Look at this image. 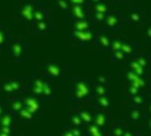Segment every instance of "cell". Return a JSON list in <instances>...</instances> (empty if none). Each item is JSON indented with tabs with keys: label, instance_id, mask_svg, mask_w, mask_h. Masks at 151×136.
<instances>
[{
	"label": "cell",
	"instance_id": "6da1fadb",
	"mask_svg": "<svg viewBox=\"0 0 151 136\" xmlns=\"http://www.w3.org/2000/svg\"><path fill=\"white\" fill-rule=\"evenodd\" d=\"M94 95L92 86L83 78H77L71 89L70 101L72 103H89L92 102Z\"/></svg>",
	"mask_w": 151,
	"mask_h": 136
},
{
	"label": "cell",
	"instance_id": "7a4b0ae2",
	"mask_svg": "<svg viewBox=\"0 0 151 136\" xmlns=\"http://www.w3.org/2000/svg\"><path fill=\"white\" fill-rule=\"evenodd\" d=\"M42 101H45V100L39 98V96H36L33 94H29V95L24 98V108H27V110H29L32 114L38 115V114H40V113L42 112V108H43Z\"/></svg>",
	"mask_w": 151,
	"mask_h": 136
},
{
	"label": "cell",
	"instance_id": "3957f363",
	"mask_svg": "<svg viewBox=\"0 0 151 136\" xmlns=\"http://www.w3.org/2000/svg\"><path fill=\"white\" fill-rule=\"evenodd\" d=\"M63 68L57 63H49L42 68V76L48 80L61 79L63 76Z\"/></svg>",
	"mask_w": 151,
	"mask_h": 136
},
{
	"label": "cell",
	"instance_id": "277c9868",
	"mask_svg": "<svg viewBox=\"0 0 151 136\" xmlns=\"http://www.w3.org/2000/svg\"><path fill=\"white\" fill-rule=\"evenodd\" d=\"M46 81H47V79H45L43 76L32 78V79L30 80V82H29V84H30L29 90H30L31 94L43 99L42 90H43V85H45V83H46Z\"/></svg>",
	"mask_w": 151,
	"mask_h": 136
},
{
	"label": "cell",
	"instance_id": "5b68a950",
	"mask_svg": "<svg viewBox=\"0 0 151 136\" xmlns=\"http://www.w3.org/2000/svg\"><path fill=\"white\" fill-rule=\"evenodd\" d=\"M93 124H96L102 130H107L111 122H110L109 116L104 111H96L93 112Z\"/></svg>",
	"mask_w": 151,
	"mask_h": 136
},
{
	"label": "cell",
	"instance_id": "8992f818",
	"mask_svg": "<svg viewBox=\"0 0 151 136\" xmlns=\"http://www.w3.org/2000/svg\"><path fill=\"white\" fill-rule=\"evenodd\" d=\"M75 112L80 116V118L82 120L83 124H85V126L93 123V112L89 111V108H85V106H80V108H76Z\"/></svg>",
	"mask_w": 151,
	"mask_h": 136
},
{
	"label": "cell",
	"instance_id": "52a82bcc",
	"mask_svg": "<svg viewBox=\"0 0 151 136\" xmlns=\"http://www.w3.org/2000/svg\"><path fill=\"white\" fill-rule=\"evenodd\" d=\"M146 114V110L143 111L141 106H130L127 113V118L131 122H138L143 118Z\"/></svg>",
	"mask_w": 151,
	"mask_h": 136
},
{
	"label": "cell",
	"instance_id": "ba28073f",
	"mask_svg": "<svg viewBox=\"0 0 151 136\" xmlns=\"http://www.w3.org/2000/svg\"><path fill=\"white\" fill-rule=\"evenodd\" d=\"M16 114L11 113L10 111H6L1 116H0V126H7L14 128V123H16Z\"/></svg>",
	"mask_w": 151,
	"mask_h": 136
},
{
	"label": "cell",
	"instance_id": "9c48e42d",
	"mask_svg": "<svg viewBox=\"0 0 151 136\" xmlns=\"http://www.w3.org/2000/svg\"><path fill=\"white\" fill-rule=\"evenodd\" d=\"M24 108V99H20V98H12L11 100H9V105L7 110L10 111L11 113H14L16 115H18V113Z\"/></svg>",
	"mask_w": 151,
	"mask_h": 136
},
{
	"label": "cell",
	"instance_id": "30bf717a",
	"mask_svg": "<svg viewBox=\"0 0 151 136\" xmlns=\"http://www.w3.org/2000/svg\"><path fill=\"white\" fill-rule=\"evenodd\" d=\"M124 132H126V128L122 123H111L108 126L107 134L108 136H123Z\"/></svg>",
	"mask_w": 151,
	"mask_h": 136
},
{
	"label": "cell",
	"instance_id": "8fae6325",
	"mask_svg": "<svg viewBox=\"0 0 151 136\" xmlns=\"http://www.w3.org/2000/svg\"><path fill=\"white\" fill-rule=\"evenodd\" d=\"M85 133L86 136H108L106 130L100 128L93 123H91L85 127Z\"/></svg>",
	"mask_w": 151,
	"mask_h": 136
},
{
	"label": "cell",
	"instance_id": "7c38bea8",
	"mask_svg": "<svg viewBox=\"0 0 151 136\" xmlns=\"http://www.w3.org/2000/svg\"><path fill=\"white\" fill-rule=\"evenodd\" d=\"M92 105H93L94 108H99V110H106V108H109L110 101H109L107 95L98 96V98H93V100H92Z\"/></svg>",
	"mask_w": 151,
	"mask_h": 136
},
{
	"label": "cell",
	"instance_id": "4fadbf2b",
	"mask_svg": "<svg viewBox=\"0 0 151 136\" xmlns=\"http://www.w3.org/2000/svg\"><path fill=\"white\" fill-rule=\"evenodd\" d=\"M24 47L21 44H19V43H16V44L12 46V58H14V61H21L24 59Z\"/></svg>",
	"mask_w": 151,
	"mask_h": 136
},
{
	"label": "cell",
	"instance_id": "5bb4252c",
	"mask_svg": "<svg viewBox=\"0 0 151 136\" xmlns=\"http://www.w3.org/2000/svg\"><path fill=\"white\" fill-rule=\"evenodd\" d=\"M92 90H93L94 98H98V96H104V95H107V93H108V86H107V84H99V83H94Z\"/></svg>",
	"mask_w": 151,
	"mask_h": 136
},
{
	"label": "cell",
	"instance_id": "9a60e30c",
	"mask_svg": "<svg viewBox=\"0 0 151 136\" xmlns=\"http://www.w3.org/2000/svg\"><path fill=\"white\" fill-rule=\"evenodd\" d=\"M129 102H130V106H142L146 102V99L143 95L138 93L137 95L129 98Z\"/></svg>",
	"mask_w": 151,
	"mask_h": 136
},
{
	"label": "cell",
	"instance_id": "2e32d148",
	"mask_svg": "<svg viewBox=\"0 0 151 136\" xmlns=\"http://www.w3.org/2000/svg\"><path fill=\"white\" fill-rule=\"evenodd\" d=\"M8 81H9V83L12 86L14 93H19V92H21L24 89V83L21 80H19V79H10Z\"/></svg>",
	"mask_w": 151,
	"mask_h": 136
},
{
	"label": "cell",
	"instance_id": "e0dca14e",
	"mask_svg": "<svg viewBox=\"0 0 151 136\" xmlns=\"http://www.w3.org/2000/svg\"><path fill=\"white\" fill-rule=\"evenodd\" d=\"M17 116H18L20 120L24 121V122H30V121H32L35 114H32L29 110H27L26 108H24L20 112L18 113V115H17Z\"/></svg>",
	"mask_w": 151,
	"mask_h": 136
},
{
	"label": "cell",
	"instance_id": "ac0fdd59",
	"mask_svg": "<svg viewBox=\"0 0 151 136\" xmlns=\"http://www.w3.org/2000/svg\"><path fill=\"white\" fill-rule=\"evenodd\" d=\"M70 124L71 126L73 127H86L83 122H82V120L80 118V116L76 112L70 116Z\"/></svg>",
	"mask_w": 151,
	"mask_h": 136
},
{
	"label": "cell",
	"instance_id": "d6986e66",
	"mask_svg": "<svg viewBox=\"0 0 151 136\" xmlns=\"http://www.w3.org/2000/svg\"><path fill=\"white\" fill-rule=\"evenodd\" d=\"M0 90H1L2 93L8 94V95H14V94H16L14 89H12V86H11V84L9 83V81L1 82V83H0Z\"/></svg>",
	"mask_w": 151,
	"mask_h": 136
},
{
	"label": "cell",
	"instance_id": "ffe728a7",
	"mask_svg": "<svg viewBox=\"0 0 151 136\" xmlns=\"http://www.w3.org/2000/svg\"><path fill=\"white\" fill-rule=\"evenodd\" d=\"M43 100H49L50 98H51L52 95V86H51V82H50V80L46 81V83H45V85H43Z\"/></svg>",
	"mask_w": 151,
	"mask_h": 136
},
{
	"label": "cell",
	"instance_id": "44dd1931",
	"mask_svg": "<svg viewBox=\"0 0 151 136\" xmlns=\"http://www.w3.org/2000/svg\"><path fill=\"white\" fill-rule=\"evenodd\" d=\"M143 69L145 68H142L139 63H138L137 61H132L131 62V64H130V70L131 71H133L136 74H138V75H140V76H142L143 75Z\"/></svg>",
	"mask_w": 151,
	"mask_h": 136
},
{
	"label": "cell",
	"instance_id": "7402d4cb",
	"mask_svg": "<svg viewBox=\"0 0 151 136\" xmlns=\"http://www.w3.org/2000/svg\"><path fill=\"white\" fill-rule=\"evenodd\" d=\"M72 132V134L75 136H86V133H85V127H73L71 126L69 127Z\"/></svg>",
	"mask_w": 151,
	"mask_h": 136
},
{
	"label": "cell",
	"instance_id": "603a6c76",
	"mask_svg": "<svg viewBox=\"0 0 151 136\" xmlns=\"http://www.w3.org/2000/svg\"><path fill=\"white\" fill-rule=\"evenodd\" d=\"M139 93V89H137L136 86H133V85L129 84L127 89V94L129 98H131V96H134V95H137Z\"/></svg>",
	"mask_w": 151,
	"mask_h": 136
},
{
	"label": "cell",
	"instance_id": "cb8c5ba5",
	"mask_svg": "<svg viewBox=\"0 0 151 136\" xmlns=\"http://www.w3.org/2000/svg\"><path fill=\"white\" fill-rule=\"evenodd\" d=\"M94 83H99V84H107V76L104 74H98L94 79Z\"/></svg>",
	"mask_w": 151,
	"mask_h": 136
},
{
	"label": "cell",
	"instance_id": "d4e9b609",
	"mask_svg": "<svg viewBox=\"0 0 151 136\" xmlns=\"http://www.w3.org/2000/svg\"><path fill=\"white\" fill-rule=\"evenodd\" d=\"M124 56H126V54H124L121 50H118V51L114 52L112 60H123V59H124Z\"/></svg>",
	"mask_w": 151,
	"mask_h": 136
},
{
	"label": "cell",
	"instance_id": "484cf974",
	"mask_svg": "<svg viewBox=\"0 0 151 136\" xmlns=\"http://www.w3.org/2000/svg\"><path fill=\"white\" fill-rule=\"evenodd\" d=\"M123 136H141L140 131H131V130H126Z\"/></svg>",
	"mask_w": 151,
	"mask_h": 136
},
{
	"label": "cell",
	"instance_id": "4316f807",
	"mask_svg": "<svg viewBox=\"0 0 151 136\" xmlns=\"http://www.w3.org/2000/svg\"><path fill=\"white\" fill-rule=\"evenodd\" d=\"M0 132L5 133V134H14V128L12 127H7V126H0Z\"/></svg>",
	"mask_w": 151,
	"mask_h": 136
},
{
	"label": "cell",
	"instance_id": "83f0119b",
	"mask_svg": "<svg viewBox=\"0 0 151 136\" xmlns=\"http://www.w3.org/2000/svg\"><path fill=\"white\" fill-rule=\"evenodd\" d=\"M136 61H137L138 63L142 66V68H146V66H148V62L146 61V59H145V58H139V59H137Z\"/></svg>",
	"mask_w": 151,
	"mask_h": 136
},
{
	"label": "cell",
	"instance_id": "f1b7e54d",
	"mask_svg": "<svg viewBox=\"0 0 151 136\" xmlns=\"http://www.w3.org/2000/svg\"><path fill=\"white\" fill-rule=\"evenodd\" d=\"M61 136H75V135L72 134V132H71L70 128H67V130H65V131L61 133Z\"/></svg>",
	"mask_w": 151,
	"mask_h": 136
},
{
	"label": "cell",
	"instance_id": "f546056e",
	"mask_svg": "<svg viewBox=\"0 0 151 136\" xmlns=\"http://www.w3.org/2000/svg\"><path fill=\"white\" fill-rule=\"evenodd\" d=\"M6 111H7V106L5 105V103H1L0 104V116H1Z\"/></svg>",
	"mask_w": 151,
	"mask_h": 136
},
{
	"label": "cell",
	"instance_id": "4dcf8cb0",
	"mask_svg": "<svg viewBox=\"0 0 151 136\" xmlns=\"http://www.w3.org/2000/svg\"><path fill=\"white\" fill-rule=\"evenodd\" d=\"M146 113H148L149 115L151 116V102L149 104H148V106H147V108H146Z\"/></svg>",
	"mask_w": 151,
	"mask_h": 136
},
{
	"label": "cell",
	"instance_id": "1f68e13d",
	"mask_svg": "<svg viewBox=\"0 0 151 136\" xmlns=\"http://www.w3.org/2000/svg\"><path fill=\"white\" fill-rule=\"evenodd\" d=\"M0 136H14V134H5V133H2V132H0Z\"/></svg>",
	"mask_w": 151,
	"mask_h": 136
},
{
	"label": "cell",
	"instance_id": "d6a6232c",
	"mask_svg": "<svg viewBox=\"0 0 151 136\" xmlns=\"http://www.w3.org/2000/svg\"><path fill=\"white\" fill-rule=\"evenodd\" d=\"M149 128H150V131H151V118L149 120Z\"/></svg>",
	"mask_w": 151,
	"mask_h": 136
}]
</instances>
